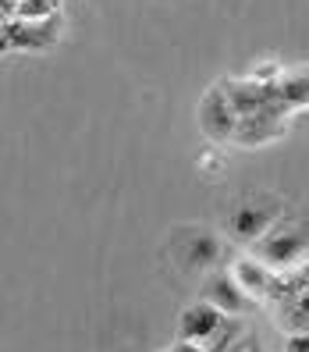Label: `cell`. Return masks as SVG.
Returning <instances> with one entry per match:
<instances>
[{
    "label": "cell",
    "mask_w": 309,
    "mask_h": 352,
    "mask_svg": "<svg viewBox=\"0 0 309 352\" xmlns=\"http://www.w3.org/2000/svg\"><path fill=\"white\" fill-rule=\"evenodd\" d=\"M220 320H224V314L214 306V302H192L189 309L181 314V320H178V338L181 342H196V345H206L210 342V335L220 327Z\"/></svg>",
    "instance_id": "52a82bcc"
},
{
    "label": "cell",
    "mask_w": 309,
    "mask_h": 352,
    "mask_svg": "<svg viewBox=\"0 0 309 352\" xmlns=\"http://www.w3.org/2000/svg\"><path fill=\"white\" fill-rule=\"evenodd\" d=\"M171 253L185 271L203 274V271H214L220 263L224 242H220L217 232H210V228H178L174 242H171Z\"/></svg>",
    "instance_id": "3957f363"
},
{
    "label": "cell",
    "mask_w": 309,
    "mask_h": 352,
    "mask_svg": "<svg viewBox=\"0 0 309 352\" xmlns=\"http://www.w3.org/2000/svg\"><path fill=\"white\" fill-rule=\"evenodd\" d=\"M238 352H266V345H263L260 338H253V342H242V345H238Z\"/></svg>",
    "instance_id": "9a60e30c"
},
{
    "label": "cell",
    "mask_w": 309,
    "mask_h": 352,
    "mask_svg": "<svg viewBox=\"0 0 309 352\" xmlns=\"http://www.w3.org/2000/svg\"><path fill=\"white\" fill-rule=\"evenodd\" d=\"M4 29L11 39V50H50L57 43L60 18H47V22H22V18H14Z\"/></svg>",
    "instance_id": "8992f818"
},
{
    "label": "cell",
    "mask_w": 309,
    "mask_h": 352,
    "mask_svg": "<svg viewBox=\"0 0 309 352\" xmlns=\"http://www.w3.org/2000/svg\"><path fill=\"white\" fill-rule=\"evenodd\" d=\"M199 125H203L206 135L217 139V142L235 139V132H238V111L231 107L224 86H214L210 93L203 96V103H199Z\"/></svg>",
    "instance_id": "277c9868"
},
{
    "label": "cell",
    "mask_w": 309,
    "mask_h": 352,
    "mask_svg": "<svg viewBox=\"0 0 309 352\" xmlns=\"http://www.w3.org/2000/svg\"><path fill=\"white\" fill-rule=\"evenodd\" d=\"M60 0H18V18L22 22H47V18H57Z\"/></svg>",
    "instance_id": "7c38bea8"
},
{
    "label": "cell",
    "mask_w": 309,
    "mask_h": 352,
    "mask_svg": "<svg viewBox=\"0 0 309 352\" xmlns=\"http://www.w3.org/2000/svg\"><path fill=\"white\" fill-rule=\"evenodd\" d=\"M284 352H309V331H302V335H288L284 338Z\"/></svg>",
    "instance_id": "5bb4252c"
},
{
    "label": "cell",
    "mask_w": 309,
    "mask_h": 352,
    "mask_svg": "<svg viewBox=\"0 0 309 352\" xmlns=\"http://www.w3.org/2000/svg\"><path fill=\"white\" fill-rule=\"evenodd\" d=\"M277 324L288 331V335H302V331H309V296L306 292L288 296L277 306Z\"/></svg>",
    "instance_id": "30bf717a"
},
{
    "label": "cell",
    "mask_w": 309,
    "mask_h": 352,
    "mask_svg": "<svg viewBox=\"0 0 309 352\" xmlns=\"http://www.w3.org/2000/svg\"><path fill=\"white\" fill-rule=\"evenodd\" d=\"M253 256L266 263L271 271H288L309 253V221L302 217H281L260 242L249 245Z\"/></svg>",
    "instance_id": "6da1fadb"
},
{
    "label": "cell",
    "mask_w": 309,
    "mask_h": 352,
    "mask_svg": "<svg viewBox=\"0 0 309 352\" xmlns=\"http://www.w3.org/2000/svg\"><path fill=\"white\" fill-rule=\"evenodd\" d=\"M277 221H281V199L271 196V192H256L249 199L235 203V210L228 214V235L238 245H253L271 232Z\"/></svg>",
    "instance_id": "7a4b0ae2"
},
{
    "label": "cell",
    "mask_w": 309,
    "mask_h": 352,
    "mask_svg": "<svg viewBox=\"0 0 309 352\" xmlns=\"http://www.w3.org/2000/svg\"><path fill=\"white\" fill-rule=\"evenodd\" d=\"M284 135V125H281V107H263L256 114H245L238 118V132H235V142L242 146H260V142H271Z\"/></svg>",
    "instance_id": "ba28073f"
},
{
    "label": "cell",
    "mask_w": 309,
    "mask_h": 352,
    "mask_svg": "<svg viewBox=\"0 0 309 352\" xmlns=\"http://www.w3.org/2000/svg\"><path fill=\"white\" fill-rule=\"evenodd\" d=\"M203 299L214 302L224 317H242L256 306V299L245 296V288L235 281L231 271H214L210 278L203 281Z\"/></svg>",
    "instance_id": "5b68a950"
},
{
    "label": "cell",
    "mask_w": 309,
    "mask_h": 352,
    "mask_svg": "<svg viewBox=\"0 0 309 352\" xmlns=\"http://www.w3.org/2000/svg\"><path fill=\"white\" fill-rule=\"evenodd\" d=\"M284 278H288V285H292V292H306L309 296V256L299 260L295 267H288Z\"/></svg>",
    "instance_id": "4fadbf2b"
},
{
    "label": "cell",
    "mask_w": 309,
    "mask_h": 352,
    "mask_svg": "<svg viewBox=\"0 0 309 352\" xmlns=\"http://www.w3.org/2000/svg\"><path fill=\"white\" fill-rule=\"evenodd\" d=\"M231 274L245 288V296H249V299H266V296H271V288H274V278H277V271H271V267L260 263L256 256H238L231 263Z\"/></svg>",
    "instance_id": "9c48e42d"
},
{
    "label": "cell",
    "mask_w": 309,
    "mask_h": 352,
    "mask_svg": "<svg viewBox=\"0 0 309 352\" xmlns=\"http://www.w3.org/2000/svg\"><path fill=\"white\" fill-rule=\"evenodd\" d=\"M242 331H245V327H242V317H224L220 327L214 331L210 342H206L203 349H206V352H231L235 342L242 338Z\"/></svg>",
    "instance_id": "8fae6325"
}]
</instances>
